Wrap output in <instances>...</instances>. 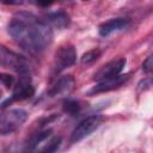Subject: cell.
I'll return each instance as SVG.
<instances>
[{
	"instance_id": "6da1fadb",
	"label": "cell",
	"mask_w": 153,
	"mask_h": 153,
	"mask_svg": "<svg viewBox=\"0 0 153 153\" xmlns=\"http://www.w3.org/2000/svg\"><path fill=\"white\" fill-rule=\"evenodd\" d=\"M13 41L29 53L43 51L53 42V30L32 13L22 11L16 13L7 26Z\"/></svg>"
},
{
	"instance_id": "7a4b0ae2",
	"label": "cell",
	"mask_w": 153,
	"mask_h": 153,
	"mask_svg": "<svg viewBox=\"0 0 153 153\" xmlns=\"http://www.w3.org/2000/svg\"><path fill=\"white\" fill-rule=\"evenodd\" d=\"M27 118V112L23 109H11L0 115V136L8 135L19 129Z\"/></svg>"
},
{
	"instance_id": "3957f363",
	"label": "cell",
	"mask_w": 153,
	"mask_h": 153,
	"mask_svg": "<svg viewBox=\"0 0 153 153\" xmlns=\"http://www.w3.org/2000/svg\"><path fill=\"white\" fill-rule=\"evenodd\" d=\"M0 66L5 68H10L19 73L20 75L29 74L30 72L29 61L24 56L7 49L4 45H0Z\"/></svg>"
},
{
	"instance_id": "277c9868",
	"label": "cell",
	"mask_w": 153,
	"mask_h": 153,
	"mask_svg": "<svg viewBox=\"0 0 153 153\" xmlns=\"http://www.w3.org/2000/svg\"><path fill=\"white\" fill-rule=\"evenodd\" d=\"M102 121H103V117L99 115H91L85 117L82 121L78 123V126L72 131L71 142H78L84 137L88 136L102 124Z\"/></svg>"
},
{
	"instance_id": "5b68a950",
	"label": "cell",
	"mask_w": 153,
	"mask_h": 153,
	"mask_svg": "<svg viewBox=\"0 0 153 153\" xmlns=\"http://www.w3.org/2000/svg\"><path fill=\"white\" fill-rule=\"evenodd\" d=\"M76 61V51L73 45H63L61 47L54 57L53 63V74H59L66 68L73 66Z\"/></svg>"
},
{
	"instance_id": "8992f818",
	"label": "cell",
	"mask_w": 153,
	"mask_h": 153,
	"mask_svg": "<svg viewBox=\"0 0 153 153\" xmlns=\"http://www.w3.org/2000/svg\"><path fill=\"white\" fill-rule=\"evenodd\" d=\"M33 94H35V87L30 82V75L24 74V75H22L19 82L16 85V87L13 90V94L11 96V98H8L2 104V106H6L8 103H12V102L27 99V98L32 97Z\"/></svg>"
},
{
	"instance_id": "52a82bcc",
	"label": "cell",
	"mask_w": 153,
	"mask_h": 153,
	"mask_svg": "<svg viewBox=\"0 0 153 153\" xmlns=\"http://www.w3.org/2000/svg\"><path fill=\"white\" fill-rule=\"evenodd\" d=\"M126 59L124 57H120L116 60H112L110 62H108L106 65H104L96 74H94V80L96 81H103V80H108L111 78H115L117 75H120L126 66Z\"/></svg>"
},
{
	"instance_id": "ba28073f",
	"label": "cell",
	"mask_w": 153,
	"mask_h": 153,
	"mask_svg": "<svg viewBox=\"0 0 153 153\" xmlns=\"http://www.w3.org/2000/svg\"><path fill=\"white\" fill-rule=\"evenodd\" d=\"M128 79H129V74H124V75L123 74H120V75H117L115 78L99 81L96 86H93V88L90 91V93L91 94H94V93H102V92L112 91L115 88H118L123 84H126Z\"/></svg>"
},
{
	"instance_id": "9c48e42d",
	"label": "cell",
	"mask_w": 153,
	"mask_h": 153,
	"mask_svg": "<svg viewBox=\"0 0 153 153\" xmlns=\"http://www.w3.org/2000/svg\"><path fill=\"white\" fill-rule=\"evenodd\" d=\"M128 25H129L128 18H112V19H109V20L102 23L98 27V32L100 36L105 37V36L111 35L112 32L126 29Z\"/></svg>"
},
{
	"instance_id": "30bf717a",
	"label": "cell",
	"mask_w": 153,
	"mask_h": 153,
	"mask_svg": "<svg viewBox=\"0 0 153 153\" xmlns=\"http://www.w3.org/2000/svg\"><path fill=\"white\" fill-rule=\"evenodd\" d=\"M74 87V79L71 75H65L56 80V82L48 90L49 97H56L69 93Z\"/></svg>"
},
{
	"instance_id": "8fae6325",
	"label": "cell",
	"mask_w": 153,
	"mask_h": 153,
	"mask_svg": "<svg viewBox=\"0 0 153 153\" xmlns=\"http://www.w3.org/2000/svg\"><path fill=\"white\" fill-rule=\"evenodd\" d=\"M49 26H54L57 29H65L69 25L71 19L69 16L65 12V11H56V12H50L45 16V20H44Z\"/></svg>"
},
{
	"instance_id": "7c38bea8",
	"label": "cell",
	"mask_w": 153,
	"mask_h": 153,
	"mask_svg": "<svg viewBox=\"0 0 153 153\" xmlns=\"http://www.w3.org/2000/svg\"><path fill=\"white\" fill-rule=\"evenodd\" d=\"M60 145H61V137L56 136V137L51 139L42 149H39L38 152H35V153H55L57 151V148L60 147Z\"/></svg>"
},
{
	"instance_id": "4fadbf2b",
	"label": "cell",
	"mask_w": 153,
	"mask_h": 153,
	"mask_svg": "<svg viewBox=\"0 0 153 153\" xmlns=\"http://www.w3.org/2000/svg\"><path fill=\"white\" fill-rule=\"evenodd\" d=\"M63 111L69 115H76L80 111V104L78 100L74 99H66L63 102Z\"/></svg>"
},
{
	"instance_id": "5bb4252c",
	"label": "cell",
	"mask_w": 153,
	"mask_h": 153,
	"mask_svg": "<svg viewBox=\"0 0 153 153\" xmlns=\"http://www.w3.org/2000/svg\"><path fill=\"white\" fill-rule=\"evenodd\" d=\"M100 56V50L98 49H94V50H90L87 53H85L81 57V62L84 65H90V63H93L98 57Z\"/></svg>"
},
{
	"instance_id": "9a60e30c",
	"label": "cell",
	"mask_w": 153,
	"mask_h": 153,
	"mask_svg": "<svg viewBox=\"0 0 153 153\" xmlns=\"http://www.w3.org/2000/svg\"><path fill=\"white\" fill-rule=\"evenodd\" d=\"M0 82L2 85H5L7 88H10L11 86H13L14 82V78L10 74H5V73H0Z\"/></svg>"
},
{
	"instance_id": "2e32d148",
	"label": "cell",
	"mask_w": 153,
	"mask_h": 153,
	"mask_svg": "<svg viewBox=\"0 0 153 153\" xmlns=\"http://www.w3.org/2000/svg\"><path fill=\"white\" fill-rule=\"evenodd\" d=\"M153 57L152 56H148L145 61H143V63H142V69H143V72H146L147 74H149L151 72H152V67H153Z\"/></svg>"
},
{
	"instance_id": "e0dca14e",
	"label": "cell",
	"mask_w": 153,
	"mask_h": 153,
	"mask_svg": "<svg viewBox=\"0 0 153 153\" xmlns=\"http://www.w3.org/2000/svg\"><path fill=\"white\" fill-rule=\"evenodd\" d=\"M0 97H1V91H0Z\"/></svg>"
}]
</instances>
